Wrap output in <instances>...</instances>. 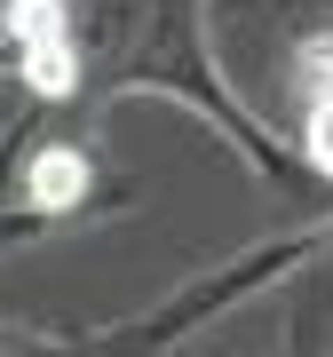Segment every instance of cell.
Segmentation results:
<instances>
[{
	"label": "cell",
	"mask_w": 333,
	"mask_h": 357,
	"mask_svg": "<svg viewBox=\"0 0 333 357\" xmlns=\"http://www.w3.org/2000/svg\"><path fill=\"white\" fill-rule=\"evenodd\" d=\"M79 191H88V159L79 151H40L32 159V199L40 206H72Z\"/></svg>",
	"instance_id": "obj_1"
},
{
	"label": "cell",
	"mask_w": 333,
	"mask_h": 357,
	"mask_svg": "<svg viewBox=\"0 0 333 357\" xmlns=\"http://www.w3.org/2000/svg\"><path fill=\"white\" fill-rule=\"evenodd\" d=\"M24 79H32L40 96H72L79 88V64H72L64 40H40V48H24Z\"/></svg>",
	"instance_id": "obj_2"
},
{
	"label": "cell",
	"mask_w": 333,
	"mask_h": 357,
	"mask_svg": "<svg viewBox=\"0 0 333 357\" xmlns=\"http://www.w3.org/2000/svg\"><path fill=\"white\" fill-rule=\"evenodd\" d=\"M8 32L40 48V40H64V0H8Z\"/></svg>",
	"instance_id": "obj_3"
},
{
	"label": "cell",
	"mask_w": 333,
	"mask_h": 357,
	"mask_svg": "<svg viewBox=\"0 0 333 357\" xmlns=\"http://www.w3.org/2000/svg\"><path fill=\"white\" fill-rule=\"evenodd\" d=\"M318 159L333 167V103H325V119H318Z\"/></svg>",
	"instance_id": "obj_4"
},
{
	"label": "cell",
	"mask_w": 333,
	"mask_h": 357,
	"mask_svg": "<svg viewBox=\"0 0 333 357\" xmlns=\"http://www.w3.org/2000/svg\"><path fill=\"white\" fill-rule=\"evenodd\" d=\"M0 32H8V8H0Z\"/></svg>",
	"instance_id": "obj_5"
}]
</instances>
